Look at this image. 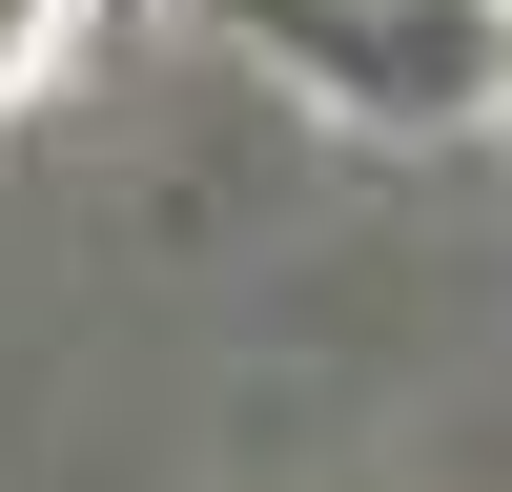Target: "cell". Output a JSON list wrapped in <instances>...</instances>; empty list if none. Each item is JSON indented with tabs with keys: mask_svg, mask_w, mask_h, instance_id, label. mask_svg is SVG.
<instances>
[{
	"mask_svg": "<svg viewBox=\"0 0 512 492\" xmlns=\"http://www.w3.org/2000/svg\"><path fill=\"white\" fill-rule=\"evenodd\" d=\"M226 21H246L267 82H308L369 144H472V123H512V0H226Z\"/></svg>",
	"mask_w": 512,
	"mask_h": 492,
	"instance_id": "cell-1",
	"label": "cell"
},
{
	"mask_svg": "<svg viewBox=\"0 0 512 492\" xmlns=\"http://www.w3.org/2000/svg\"><path fill=\"white\" fill-rule=\"evenodd\" d=\"M62 62H82V0H0V123H21Z\"/></svg>",
	"mask_w": 512,
	"mask_h": 492,
	"instance_id": "cell-2",
	"label": "cell"
}]
</instances>
